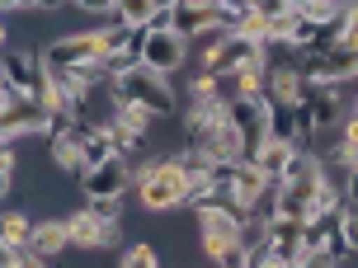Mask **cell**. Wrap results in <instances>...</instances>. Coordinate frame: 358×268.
<instances>
[{
    "mask_svg": "<svg viewBox=\"0 0 358 268\" xmlns=\"http://www.w3.org/2000/svg\"><path fill=\"white\" fill-rule=\"evenodd\" d=\"M137 202L146 216H170L175 207H189V165L175 156L137 165Z\"/></svg>",
    "mask_w": 358,
    "mask_h": 268,
    "instance_id": "1",
    "label": "cell"
},
{
    "mask_svg": "<svg viewBox=\"0 0 358 268\" xmlns=\"http://www.w3.org/2000/svg\"><path fill=\"white\" fill-rule=\"evenodd\" d=\"M48 132H52V108L19 94L15 85H0V146H15L19 137H48Z\"/></svg>",
    "mask_w": 358,
    "mask_h": 268,
    "instance_id": "2",
    "label": "cell"
},
{
    "mask_svg": "<svg viewBox=\"0 0 358 268\" xmlns=\"http://www.w3.org/2000/svg\"><path fill=\"white\" fill-rule=\"evenodd\" d=\"M113 89H118V99H123V104L146 108L151 118H170V113L179 108L175 104V89H170V75L151 71V66H132L127 75L113 80Z\"/></svg>",
    "mask_w": 358,
    "mask_h": 268,
    "instance_id": "3",
    "label": "cell"
},
{
    "mask_svg": "<svg viewBox=\"0 0 358 268\" xmlns=\"http://www.w3.org/2000/svg\"><path fill=\"white\" fill-rule=\"evenodd\" d=\"M127 52L137 57L142 66H151V71H179L184 61H189V52H194V43L184 34H175V29H156V34H132V47Z\"/></svg>",
    "mask_w": 358,
    "mask_h": 268,
    "instance_id": "4",
    "label": "cell"
},
{
    "mask_svg": "<svg viewBox=\"0 0 358 268\" xmlns=\"http://www.w3.org/2000/svg\"><path fill=\"white\" fill-rule=\"evenodd\" d=\"M231 113V127L241 132V142H245V161H255L264 142L273 137V104H268V94H255V99H236L227 104Z\"/></svg>",
    "mask_w": 358,
    "mask_h": 268,
    "instance_id": "5",
    "label": "cell"
},
{
    "mask_svg": "<svg viewBox=\"0 0 358 268\" xmlns=\"http://www.w3.org/2000/svg\"><path fill=\"white\" fill-rule=\"evenodd\" d=\"M250 66H268V47L250 34H227V43L217 52L203 57V71H213L217 80L222 75H236V71H250Z\"/></svg>",
    "mask_w": 358,
    "mask_h": 268,
    "instance_id": "6",
    "label": "cell"
},
{
    "mask_svg": "<svg viewBox=\"0 0 358 268\" xmlns=\"http://www.w3.org/2000/svg\"><path fill=\"white\" fill-rule=\"evenodd\" d=\"M0 85H15L19 94H29V99H48L52 71H48V61L34 57V52H5V61H0Z\"/></svg>",
    "mask_w": 358,
    "mask_h": 268,
    "instance_id": "7",
    "label": "cell"
},
{
    "mask_svg": "<svg viewBox=\"0 0 358 268\" xmlns=\"http://www.w3.org/2000/svg\"><path fill=\"white\" fill-rule=\"evenodd\" d=\"M66 235H71V250L99 254V250H113L123 240V226L104 221V216H94V212H71L66 216Z\"/></svg>",
    "mask_w": 358,
    "mask_h": 268,
    "instance_id": "8",
    "label": "cell"
},
{
    "mask_svg": "<svg viewBox=\"0 0 358 268\" xmlns=\"http://www.w3.org/2000/svg\"><path fill=\"white\" fill-rule=\"evenodd\" d=\"M80 188H85V198H123L127 188H137V165L123 161V156H113L108 165L80 174Z\"/></svg>",
    "mask_w": 358,
    "mask_h": 268,
    "instance_id": "9",
    "label": "cell"
},
{
    "mask_svg": "<svg viewBox=\"0 0 358 268\" xmlns=\"http://www.w3.org/2000/svg\"><path fill=\"white\" fill-rule=\"evenodd\" d=\"M222 29V5L217 0H175V34L198 43L203 34Z\"/></svg>",
    "mask_w": 358,
    "mask_h": 268,
    "instance_id": "10",
    "label": "cell"
},
{
    "mask_svg": "<svg viewBox=\"0 0 358 268\" xmlns=\"http://www.w3.org/2000/svg\"><path fill=\"white\" fill-rule=\"evenodd\" d=\"M268 104H278V108H297L306 104V75L302 66H268Z\"/></svg>",
    "mask_w": 358,
    "mask_h": 268,
    "instance_id": "11",
    "label": "cell"
},
{
    "mask_svg": "<svg viewBox=\"0 0 358 268\" xmlns=\"http://www.w3.org/2000/svg\"><path fill=\"white\" fill-rule=\"evenodd\" d=\"M297 156H302V151H297L292 142H278V137H268V142H264V151H259V156H255L250 165H255V170H259V174L268 179V184H273V188H278V184H283V179L292 174Z\"/></svg>",
    "mask_w": 358,
    "mask_h": 268,
    "instance_id": "12",
    "label": "cell"
},
{
    "mask_svg": "<svg viewBox=\"0 0 358 268\" xmlns=\"http://www.w3.org/2000/svg\"><path fill=\"white\" fill-rule=\"evenodd\" d=\"M268 250L278 254L283 264H302V259H306V226H302V221H283V216H273V221H268Z\"/></svg>",
    "mask_w": 358,
    "mask_h": 268,
    "instance_id": "13",
    "label": "cell"
},
{
    "mask_svg": "<svg viewBox=\"0 0 358 268\" xmlns=\"http://www.w3.org/2000/svg\"><path fill=\"white\" fill-rule=\"evenodd\" d=\"M29 250H34V254H48V259H62V254L71 250L66 216H57V221H38V231H34V240H29Z\"/></svg>",
    "mask_w": 358,
    "mask_h": 268,
    "instance_id": "14",
    "label": "cell"
},
{
    "mask_svg": "<svg viewBox=\"0 0 358 268\" xmlns=\"http://www.w3.org/2000/svg\"><path fill=\"white\" fill-rule=\"evenodd\" d=\"M34 231H38V221H34L29 212H5V231H0V245H5V254L29 250Z\"/></svg>",
    "mask_w": 358,
    "mask_h": 268,
    "instance_id": "15",
    "label": "cell"
},
{
    "mask_svg": "<svg viewBox=\"0 0 358 268\" xmlns=\"http://www.w3.org/2000/svg\"><path fill=\"white\" fill-rule=\"evenodd\" d=\"M52 161L62 174H85V165H80V142H71V137H52Z\"/></svg>",
    "mask_w": 358,
    "mask_h": 268,
    "instance_id": "16",
    "label": "cell"
},
{
    "mask_svg": "<svg viewBox=\"0 0 358 268\" xmlns=\"http://www.w3.org/2000/svg\"><path fill=\"white\" fill-rule=\"evenodd\" d=\"M189 104H227V99H222V80H217L213 71H198L194 80H189Z\"/></svg>",
    "mask_w": 358,
    "mask_h": 268,
    "instance_id": "17",
    "label": "cell"
},
{
    "mask_svg": "<svg viewBox=\"0 0 358 268\" xmlns=\"http://www.w3.org/2000/svg\"><path fill=\"white\" fill-rule=\"evenodd\" d=\"M113 123L132 127V132H137V137L146 142V132H151V113H146V108H137V104H123V99H118V113H113Z\"/></svg>",
    "mask_w": 358,
    "mask_h": 268,
    "instance_id": "18",
    "label": "cell"
},
{
    "mask_svg": "<svg viewBox=\"0 0 358 268\" xmlns=\"http://www.w3.org/2000/svg\"><path fill=\"white\" fill-rule=\"evenodd\" d=\"M118 268H161V254H156V245H127L123 250V264Z\"/></svg>",
    "mask_w": 358,
    "mask_h": 268,
    "instance_id": "19",
    "label": "cell"
},
{
    "mask_svg": "<svg viewBox=\"0 0 358 268\" xmlns=\"http://www.w3.org/2000/svg\"><path fill=\"white\" fill-rule=\"evenodd\" d=\"M15 170H19V156H15V146H0V188H5V193L15 188Z\"/></svg>",
    "mask_w": 358,
    "mask_h": 268,
    "instance_id": "20",
    "label": "cell"
},
{
    "mask_svg": "<svg viewBox=\"0 0 358 268\" xmlns=\"http://www.w3.org/2000/svg\"><path fill=\"white\" fill-rule=\"evenodd\" d=\"M85 212L104 216V221H118V212H123V198H90V202H85Z\"/></svg>",
    "mask_w": 358,
    "mask_h": 268,
    "instance_id": "21",
    "label": "cell"
},
{
    "mask_svg": "<svg viewBox=\"0 0 358 268\" xmlns=\"http://www.w3.org/2000/svg\"><path fill=\"white\" fill-rule=\"evenodd\" d=\"M217 268H250V250H245V245H236V250H227L222 259H217Z\"/></svg>",
    "mask_w": 358,
    "mask_h": 268,
    "instance_id": "22",
    "label": "cell"
},
{
    "mask_svg": "<svg viewBox=\"0 0 358 268\" xmlns=\"http://www.w3.org/2000/svg\"><path fill=\"white\" fill-rule=\"evenodd\" d=\"M250 268H292V264H283V259L264 245V250H250Z\"/></svg>",
    "mask_w": 358,
    "mask_h": 268,
    "instance_id": "23",
    "label": "cell"
},
{
    "mask_svg": "<svg viewBox=\"0 0 358 268\" xmlns=\"http://www.w3.org/2000/svg\"><path fill=\"white\" fill-rule=\"evenodd\" d=\"M344 240H349V254H358V207H344Z\"/></svg>",
    "mask_w": 358,
    "mask_h": 268,
    "instance_id": "24",
    "label": "cell"
},
{
    "mask_svg": "<svg viewBox=\"0 0 358 268\" xmlns=\"http://www.w3.org/2000/svg\"><path fill=\"white\" fill-rule=\"evenodd\" d=\"M344 202H349V207H358V170H349V174H344Z\"/></svg>",
    "mask_w": 358,
    "mask_h": 268,
    "instance_id": "25",
    "label": "cell"
},
{
    "mask_svg": "<svg viewBox=\"0 0 358 268\" xmlns=\"http://www.w3.org/2000/svg\"><path fill=\"white\" fill-rule=\"evenodd\" d=\"M335 264H340L335 254H306L302 259V268H335Z\"/></svg>",
    "mask_w": 358,
    "mask_h": 268,
    "instance_id": "26",
    "label": "cell"
},
{
    "mask_svg": "<svg viewBox=\"0 0 358 268\" xmlns=\"http://www.w3.org/2000/svg\"><path fill=\"white\" fill-rule=\"evenodd\" d=\"M354 118H358V108H354Z\"/></svg>",
    "mask_w": 358,
    "mask_h": 268,
    "instance_id": "27",
    "label": "cell"
}]
</instances>
